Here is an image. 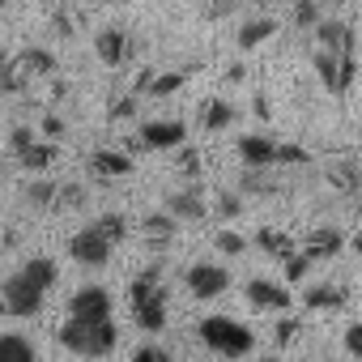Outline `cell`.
I'll return each mask as SVG.
<instances>
[{
	"label": "cell",
	"instance_id": "cell-1",
	"mask_svg": "<svg viewBox=\"0 0 362 362\" xmlns=\"http://www.w3.org/2000/svg\"><path fill=\"white\" fill-rule=\"evenodd\" d=\"M60 277V264L52 256H30L22 260L5 281H0V315H9V320H30L43 311L52 286Z\"/></svg>",
	"mask_w": 362,
	"mask_h": 362
},
{
	"label": "cell",
	"instance_id": "cell-2",
	"mask_svg": "<svg viewBox=\"0 0 362 362\" xmlns=\"http://www.w3.org/2000/svg\"><path fill=\"white\" fill-rule=\"evenodd\" d=\"M128 239V218L124 214H103L94 222H86L73 239H69V256L81 269H107L115 247Z\"/></svg>",
	"mask_w": 362,
	"mask_h": 362
},
{
	"label": "cell",
	"instance_id": "cell-3",
	"mask_svg": "<svg viewBox=\"0 0 362 362\" xmlns=\"http://www.w3.org/2000/svg\"><path fill=\"white\" fill-rule=\"evenodd\" d=\"M128 307L141 332H162L166 328V307H170V277L162 264H145L132 286H128Z\"/></svg>",
	"mask_w": 362,
	"mask_h": 362
},
{
	"label": "cell",
	"instance_id": "cell-4",
	"mask_svg": "<svg viewBox=\"0 0 362 362\" xmlns=\"http://www.w3.org/2000/svg\"><path fill=\"white\" fill-rule=\"evenodd\" d=\"M56 341H60L69 354H77V358H86V362H98V358L115 354V345H119V324H115V315H98V320L64 315V324L56 328Z\"/></svg>",
	"mask_w": 362,
	"mask_h": 362
},
{
	"label": "cell",
	"instance_id": "cell-5",
	"mask_svg": "<svg viewBox=\"0 0 362 362\" xmlns=\"http://www.w3.org/2000/svg\"><path fill=\"white\" fill-rule=\"evenodd\" d=\"M197 337L218 358H247L256 349V332L243 320H230V315H205L197 324Z\"/></svg>",
	"mask_w": 362,
	"mask_h": 362
},
{
	"label": "cell",
	"instance_id": "cell-6",
	"mask_svg": "<svg viewBox=\"0 0 362 362\" xmlns=\"http://www.w3.org/2000/svg\"><path fill=\"white\" fill-rule=\"evenodd\" d=\"M9 149H13V158L22 162V170H30V175L52 170V162L60 158L56 141H43L35 128H13V132H9Z\"/></svg>",
	"mask_w": 362,
	"mask_h": 362
},
{
	"label": "cell",
	"instance_id": "cell-7",
	"mask_svg": "<svg viewBox=\"0 0 362 362\" xmlns=\"http://www.w3.org/2000/svg\"><path fill=\"white\" fill-rule=\"evenodd\" d=\"M311 69H315V77H320V86L328 90V94H349L354 90V56H337V52H324V47H315L311 52Z\"/></svg>",
	"mask_w": 362,
	"mask_h": 362
},
{
	"label": "cell",
	"instance_id": "cell-8",
	"mask_svg": "<svg viewBox=\"0 0 362 362\" xmlns=\"http://www.w3.org/2000/svg\"><path fill=\"white\" fill-rule=\"evenodd\" d=\"M94 52H98V60L107 69H124V64H132L141 56V39L128 35V30H119V26H107V30L94 35Z\"/></svg>",
	"mask_w": 362,
	"mask_h": 362
},
{
	"label": "cell",
	"instance_id": "cell-9",
	"mask_svg": "<svg viewBox=\"0 0 362 362\" xmlns=\"http://www.w3.org/2000/svg\"><path fill=\"white\" fill-rule=\"evenodd\" d=\"M184 286H188V294L201 298V303L222 298V294L230 290V269H222V264H214V260H197V264H188Z\"/></svg>",
	"mask_w": 362,
	"mask_h": 362
},
{
	"label": "cell",
	"instance_id": "cell-10",
	"mask_svg": "<svg viewBox=\"0 0 362 362\" xmlns=\"http://www.w3.org/2000/svg\"><path fill=\"white\" fill-rule=\"evenodd\" d=\"M243 294H247V303H252L256 311H273V315H286V311L294 307L290 286H281V281H273V277H252Z\"/></svg>",
	"mask_w": 362,
	"mask_h": 362
},
{
	"label": "cell",
	"instance_id": "cell-11",
	"mask_svg": "<svg viewBox=\"0 0 362 362\" xmlns=\"http://www.w3.org/2000/svg\"><path fill=\"white\" fill-rule=\"evenodd\" d=\"M188 141V124L184 119H145L136 145L141 149H179Z\"/></svg>",
	"mask_w": 362,
	"mask_h": 362
},
{
	"label": "cell",
	"instance_id": "cell-12",
	"mask_svg": "<svg viewBox=\"0 0 362 362\" xmlns=\"http://www.w3.org/2000/svg\"><path fill=\"white\" fill-rule=\"evenodd\" d=\"M162 209H166L175 222H201V218L209 214V205H205V197H201V184H188V188L170 192V197L162 201Z\"/></svg>",
	"mask_w": 362,
	"mask_h": 362
},
{
	"label": "cell",
	"instance_id": "cell-13",
	"mask_svg": "<svg viewBox=\"0 0 362 362\" xmlns=\"http://www.w3.org/2000/svg\"><path fill=\"white\" fill-rule=\"evenodd\" d=\"M64 315H86V320L115 315V311H111V290H107V286H81V290H73Z\"/></svg>",
	"mask_w": 362,
	"mask_h": 362
},
{
	"label": "cell",
	"instance_id": "cell-14",
	"mask_svg": "<svg viewBox=\"0 0 362 362\" xmlns=\"http://www.w3.org/2000/svg\"><path fill=\"white\" fill-rule=\"evenodd\" d=\"M341 247H345V235H341V230H332V226H320V230H311V235L298 243V252H303L311 264H324V260L341 256Z\"/></svg>",
	"mask_w": 362,
	"mask_h": 362
},
{
	"label": "cell",
	"instance_id": "cell-15",
	"mask_svg": "<svg viewBox=\"0 0 362 362\" xmlns=\"http://www.w3.org/2000/svg\"><path fill=\"white\" fill-rule=\"evenodd\" d=\"M239 162L247 166V170H269V166H277V141L273 136H239Z\"/></svg>",
	"mask_w": 362,
	"mask_h": 362
},
{
	"label": "cell",
	"instance_id": "cell-16",
	"mask_svg": "<svg viewBox=\"0 0 362 362\" xmlns=\"http://www.w3.org/2000/svg\"><path fill=\"white\" fill-rule=\"evenodd\" d=\"M354 26L349 22H337V18H328V22H320L315 26V47H324V52H337V56H354Z\"/></svg>",
	"mask_w": 362,
	"mask_h": 362
},
{
	"label": "cell",
	"instance_id": "cell-17",
	"mask_svg": "<svg viewBox=\"0 0 362 362\" xmlns=\"http://www.w3.org/2000/svg\"><path fill=\"white\" fill-rule=\"evenodd\" d=\"M303 307H311V311H341V307H349V290L337 286V281H311L303 290Z\"/></svg>",
	"mask_w": 362,
	"mask_h": 362
},
{
	"label": "cell",
	"instance_id": "cell-18",
	"mask_svg": "<svg viewBox=\"0 0 362 362\" xmlns=\"http://www.w3.org/2000/svg\"><path fill=\"white\" fill-rule=\"evenodd\" d=\"M252 243H256L269 260H277V264H286V260L298 252V239H294L290 230H273V226H260V230L252 235Z\"/></svg>",
	"mask_w": 362,
	"mask_h": 362
},
{
	"label": "cell",
	"instance_id": "cell-19",
	"mask_svg": "<svg viewBox=\"0 0 362 362\" xmlns=\"http://www.w3.org/2000/svg\"><path fill=\"white\" fill-rule=\"evenodd\" d=\"M175 230H179V222H175L166 209H158V214H145V218H141V235H145V243H149L153 252L170 247V243H175Z\"/></svg>",
	"mask_w": 362,
	"mask_h": 362
},
{
	"label": "cell",
	"instance_id": "cell-20",
	"mask_svg": "<svg viewBox=\"0 0 362 362\" xmlns=\"http://www.w3.org/2000/svg\"><path fill=\"white\" fill-rule=\"evenodd\" d=\"M90 170L98 179H124V175H132V158L119 153V149H94L90 153Z\"/></svg>",
	"mask_w": 362,
	"mask_h": 362
},
{
	"label": "cell",
	"instance_id": "cell-21",
	"mask_svg": "<svg viewBox=\"0 0 362 362\" xmlns=\"http://www.w3.org/2000/svg\"><path fill=\"white\" fill-rule=\"evenodd\" d=\"M235 119H239V107H235V103H226V98L201 103V128H205V132H226Z\"/></svg>",
	"mask_w": 362,
	"mask_h": 362
},
{
	"label": "cell",
	"instance_id": "cell-22",
	"mask_svg": "<svg viewBox=\"0 0 362 362\" xmlns=\"http://www.w3.org/2000/svg\"><path fill=\"white\" fill-rule=\"evenodd\" d=\"M0 362H39V349L26 332H0Z\"/></svg>",
	"mask_w": 362,
	"mask_h": 362
},
{
	"label": "cell",
	"instance_id": "cell-23",
	"mask_svg": "<svg viewBox=\"0 0 362 362\" xmlns=\"http://www.w3.org/2000/svg\"><path fill=\"white\" fill-rule=\"evenodd\" d=\"M328 184L337 192H362V166L358 162H332L328 166Z\"/></svg>",
	"mask_w": 362,
	"mask_h": 362
},
{
	"label": "cell",
	"instance_id": "cell-24",
	"mask_svg": "<svg viewBox=\"0 0 362 362\" xmlns=\"http://www.w3.org/2000/svg\"><path fill=\"white\" fill-rule=\"evenodd\" d=\"M269 35H277V22H273V18H252V22H243V26H239V35H235V39H239V47H243V52H252V47H260Z\"/></svg>",
	"mask_w": 362,
	"mask_h": 362
},
{
	"label": "cell",
	"instance_id": "cell-25",
	"mask_svg": "<svg viewBox=\"0 0 362 362\" xmlns=\"http://www.w3.org/2000/svg\"><path fill=\"white\" fill-rule=\"evenodd\" d=\"M22 197H26V205H35V209H52V205H56V179L35 175L30 184L22 188Z\"/></svg>",
	"mask_w": 362,
	"mask_h": 362
},
{
	"label": "cell",
	"instance_id": "cell-26",
	"mask_svg": "<svg viewBox=\"0 0 362 362\" xmlns=\"http://www.w3.org/2000/svg\"><path fill=\"white\" fill-rule=\"evenodd\" d=\"M184 81H188V69H170V73H153V81H149V98H170V94H179L184 90Z\"/></svg>",
	"mask_w": 362,
	"mask_h": 362
},
{
	"label": "cell",
	"instance_id": "cell-27",
	"mask_svg": "<svg viewBox=\"0 0 362 362\" xmlns=\"http://www.w3.org/2000/svg\"><path fill=\"white\" fill-rule=\"evenodd\" d=\"M281 184H273V179H264V170H243V192L239 197H277Z\"/></svg>",
	"mask_w": 362,
	"mask_h": 362
},
{
	"label": "cell",
	"instance_id": "cell-28",
	"mask_svg": "<svg viewBox=\"0 0 362 362\" xmlns=\"http://www.w3.org/2000/svg\"><path fill=\"white\" fill-rule=\"evenodd\" d=\"M175 170H179V179H184V184H201V153H197L192 145H179Z\"/></svg>",
	"mask_w": 362,
	"mask_h": 362
},
{
	"label": "cell",
	"instance_id": "cell-29",
	"mask_svg": "<svg viewBox=\"0 0 362 362\" xmlns=\"http://www.w3.org/2000/svg\"><path fill=\"white\" fill-rule=\"evenodd\" d=\"M209 209H214L222 222H235V218H243V209H247V205H243V197H239V192H218Z\"/></svg>",
	"mask_w": 362,
	"mask_h": 362
},
{
	"label": "cell",
	"instance_id": "cell-30",
	"mask_svg": "<svg viewBox=\"0 0 362 362\" xmlns=\"http://www.w3.org/2000/svg\"><path fill=\"white\" fill-rule=\"evenodd\" d=\"M0 94H22V77H18L13 52H0Z\"/></svg>",
	"mask_w": 362,
	"mask_h": 362
},
{
	"label": "cell",
	"instance_id": "cell-31",
	"mask_svg": "<svg viewBox=\"0 0 362 362\" xmlns=\"http://www.w3.org/2000/svg\"><path fill=\"white\" fill-rule=\"evenodd\" d=\"M86 197H90V192H86L81 184H56V205H52V209H81Z\"/></svg>",
	"mask_w": 362,
	"mask_h": 362
},
{
	"label": "cell",
	"instance_id": "cell-32",
	"mask_svg": "<svg viewBox=\"0 0 362 362\" xmlns=\"http://www.w3.org/2000/svg\"><path fill=\"white\" fill-rule=\"evenodd\" d=\"M277 166H311V153L294 141H277Z\"/></svg>",
	"mask_w": 362,
	"mask_h": 362
},
{
	"label": "cell",
	"instance_id": "cell-33",
	"mask_svg": "<svg viewBox=\"0 0 362 362\" xmlns=\"http://www.w3.org/2000/svg\"><path fill=\"white\" fill-rule=\"evenodd\" d=\"M281 269H286V286H303V281L311 277V269H315V264H311V260H307L303 252H294V256H290V260H286Z\"/></svg>",
	"mask_w": 362,
	"mask_h": 362
},
{
	"label": "cell",
	"instance_id": "cell-34",
	"mask_svg": "<svg viewBox=\"0 0 362 362\" xmlns=\"http://www.w3.org/2000/svg\"><path fill=\"white\" fill-rule=\"evenodd\" d=\"M324 18H320V5L315 0H294V26H303V30H315Z\"/></svg>",
	"mask_w": 362,
	"mask_h": 362
},
{
	"label": "cell",
	"instance_id": "cell-35",
	"mask_svg": "<svg viewBox=\"0 0 362 362\" xmlns=\"http://www.w3.org/2000/svg\"><path fill=\"white\" fill-rule=\"evenodd\" d=\"M214 243H218V252H226V256H243V252H247V239H243L239 230H230V226H222Z\"/></svg>",
	"mask_w": 362,
	"mask_h": 362
},
{
	"label": "cell",
	"instance_id": "cell-36",
	"mask_svg": "<svg viewBox=\"0 0 362 362\" xmlns=\"http://www.w3.org/2000/svg\"><path fill=\"white\" fill-rule=\"evenodd\" d=\"M136 111H141V107H136V94H124V98H115V103H111V111H107V115H111L115 124H124V119H136Z\"/></svg>",
	"mask_w": 362,
	"mask_h": 362
},
{
	"label": "cell",
	"instance_id": "cell-37",
	"mask_svg": "<svg viewBox=\"0 0 362 362\" xmlns=\"http://www.w3.org/2000/svg\"><path fill=\"white\" fill-rule=\"evenodd\" d=\"M345 354L362 362V320H354V324L345 328Z\"/></svg>",
	"mask_w": 362,
	"mask_h": 362
},
{
	"label": "cell",
	"instance_id": "cell-38",
	"mask_svg": "<svg viewBox=\"0 0 362 362\" xmlns=\"http://www.w3.org/2000/svg\"><path fill=\"white\" fill-rule=\"evenodd\" d=\"M132 362H175L162 345H136L132 349Z\"/></svg>",
	"mask_w": 362,
	"mask_h": 362
},
{
	"label": "cell",
	"instance_id": "cell-39",
	"mask_svg": "<svg viewBox=\"0 0 362 362\" xmlns=\"http://www.w3.org/2000/svg\"><path fill=\"white\" fill-rule=\"evenodd\" d=\"M273 337H277V345H294V337H298V320L281 315V320H277V332H273Z\"/></svg>",
	"mask_w": 362,
	"mask_h": 362
},
{
	"label": "cell",
	"instance_id": "cell-40",
	"mask_svg": "<svg viewBox=\"0 0 362 362\" xmlns=\"http://www.w3.org/2000/svg\"><path fill=\"white\" fill-rule=\"evenodd\" d=\"M43 136L47 141H60L64 136V119L60 115H43Z\"/></svg>",
	"mask_w": 362,
	"mask_h": 362
},
{
	"label": "cell",
	"instance_id": "cell-41",
	"mask_svg": "<svg viewBox=\"0 0 362 362\" xmlns=\"http://www.w3.org/2000/svg\"><path fill=\"white\" fill-rule=\"evenodd\" d=\"M153 73H158V69H141V73L132 77V94H149V81H153Z\"/></svg>",
	"mask_w": 362,
	"mask_h": 362
},
{
	"label": "cell",
	"instance_id": "cell-42",
	"mask_svg": "<svg viewBox=\"0 0 362 362\" xmlns=\"http://www.w3.org/2000/svg\"><path fill=\"white\" fill-rule=\"evenodd\" d=\"M256 115H260V119H269V115H273V111H269V98H264V94H256Z\"/></svg>",
	"mask_w": 362,
	"mask_h": 362
},
{
	"label": "cell",
	"instance_id": "cell-43",
	"mask_svg": "<svg viewBox=\"0 0 362 362\" xmlns=\"http://www.w3.org/2000/svg\"><path fill=\"white\" fill-rule=\"evenodd\" d=\"M354 252H358V256H362V235H354Z\"/></svg>",
	"mask_w": 362,
	"mask_h": 362
},
{
	"label": "cell",
	"instance_id": "cell-44",
	"mask_svg": "<svg viewBox=\"0 0 362 362\" xmlns=\"http://www.w3.org/2000/svg\"><path fill=\"white\" fill-rule=\"evenodd\" d=\"M260 362H281V358H260Z\"/></svg>",
	"mask_w": 362,
	"mask_h": 362
},
{
	"label": "cell",
	"instance_id": "cell-45",
	"mask_svg": "<svg viewBox=\"0 0 362 362\" xmlns=\"http://www.w3.org/2000/svg\"><path fill=\"white\" fill-rule=\"evenodd\" d=\"M107 5H124V0H107Z\"/></svg>",
	"mask_w": 362,
	"mask_h": 362
},
{
	"label": "cell",
	"instance_id": "cell-46",
	"mask_svg": "<svg viewBox=\"0 0 362 362\" xmlns=\"http://www.w3.org/2000/svg\"><path fill=\"white\" fill-rule=\"evenodd\" d=\"M0 9H5V0H0Z\"/></svg>",
	"mask_w": 362,
	"mask_h": 362
},
{
	"label": "cell",
	"instance_id": "cell-47",
	"mask_svg": "<svg viewBox=\"0 0 362 362\" xmlns=\"http://www.w3.org/2000/svg\"><path fill=\"white\" fill-rule=\"evenodd\" d=\"M324 362H332V358H324Z\"/></svg>",
	"mask_w": 362,
	"mask_h": 362
}]
</instances>
